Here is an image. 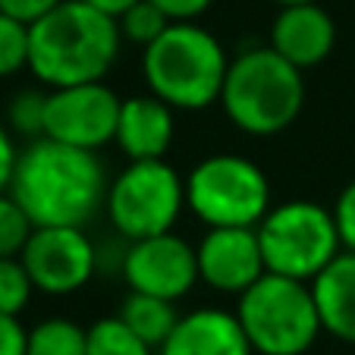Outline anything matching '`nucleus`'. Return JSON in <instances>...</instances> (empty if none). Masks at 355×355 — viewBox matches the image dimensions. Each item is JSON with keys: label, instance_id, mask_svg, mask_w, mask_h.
<instances>
[{"label": "nucleus", "instance_id": "nucleus-23", "mask_svg": "<svg viewBox=\"0 0 355 355\" xmlns=\"http://www.w3.org/2000/svg\"><path fill=\"white\" fill-rule=\"evenodd\" d=\"M28 67V22L0 13V79Z\"/></svg>", "mask_w": 355, "mask_h": 355}, {"label": "nucleus", "instance_id": "nucleus-3", "mask_svg": "<svg viewBox=\"0 0 355 355\" xmlns=\"http://www.w3.org/2000/svg\"><path fill=\"white\" fill-rule=\"evenodd\" d=\"M227 69L223 44L195 22H173L141 57L151 94L167 101L173 110H205L220 101Z\"/></svg>", "mask_w": 355, "mask_h": 355}, {"label": "nucleus", "instance_id": "nucleus-24", "mask_svg": "<svg viewBox=\"0 0 355 355\" xmlns=\"http://www.w3.org/2000/svg\"><path fill=\"white\" fill-rule=\"evenodd\" d=\"M44 110H47V94L19 92L10 101V126L16 132L28 135V139H41L44 135Z\"/></svg>", "mask_w": 355, "mask_h": 355}, {"label": "nucleus", "instance_id": "nucleus-10", "mask_svg": "<svg viewBox=\"0 0 355 355\" xmlns=\"http://www.w3.org/2000/svg\"><path fill=\"white\" fill-rule=\"evenodd\" d=\"M19 258L35 289L47 295H69L82 289L98 264V252L82 227H35Z\"/></svg>", "mask_w": 355, "mask_h": 355}, {"label": "nucleus", "instance_id": "nucleus-17", "mask_svg": "<svg viewBox=\"0 0 355 355\" xmlns=\"http://www.w3.org/2000/svg\"><path fill=\"white\" fill-rule=\"evenodd\" d=\"M120 318L148 343V346H164L167 336L173 334L176 321V305L170 299H161V295H151V293H129L120 305Z\"/></svg>", "mask_w": 355, "mask_h": 355}, {"label": "nucleus", "instance_id": "nucleus-8", "mask_svg": "<svg viewBox=\"0 0 355 355\" xmlns=\"http://www.w3.org/2000/svg\"><path fill=\"white\" fill-rule=\"evenodd\" d=\"M107 217L126 239L170 233L186 205V180L164 157L132 161L107 186Z\"/></svg>", "mask_w": 355, "mask_h": 355}, {"label": "nucleus", "instance_id": "nucleus-1", "mask_svg": "<svg viewBox=\"0 0 355 355\" xmlns=\"http://www.w3.org/2000/svg\"><path fill=\"white\" fill-rule=\"evenodd\" d=\"M107 186L94 151L41 135L19 151L7 192L35 227H85L107 201Z\"/></svg>", "mask_w": 355, "mask_h": 355}, {"label": "nucleus", "instance_id": "nucleus-25", "mask_svg": "<svg viewBox=\"0 0 355 355\" xmlns=\"http://www.w3.org/2000/svg\"><path fill=\"white\" fill-rule=\"evenodd\" d=\"M334 220H336V230H340L343 248L355 252V180L349 182V186L340 192V198H336Z\"/></svg>", "mask_w": 355, "mask_h": 355}, {"label": "nucleus", "instance_id": "nucleus-18", "mask_svg": "<svg viewBox=\"0 0 355 355\" xmlns=\"http://www.w3.org/2000/svg\"><path fill=\"white\" fill-rule=\"evenodd\" d=\"M26 355H88V334L67 318H47L28 330Z\"/></svg>", "mask_w": 355, "mask_h": 355}, {"label": "nucleus", "instance_id": "nucleus-26", "mask_svg": "<svg viewBox=\"0 0 355 355\" xmlns=\"http://www.w3.org/2000/svg\"><path fill=\"white\" fill-rule=\"evenodd\" d=\"M28 334L19 324V318L0 315V355H26Z\"/></svg>", "mask_w": 355, "mask_h": 355}, {"label": "nucleus", "instance_id": "nucleus-11", "mask_svg": "<svg viewBox=\"0 0 355 355\" xmlns=\"http://www.w3.org/2000/svg\"><path fill=\"white\" fill-rule=\"evenodd\" d=\"M123 274L135 293H151L176 302L201 280L198 252L173 233L135 239L123 258Z\"/></svg>", "mask_w": 355, "mask_h": 355}, {"label": "nucleus", "instance_id": "nucleus-20", "mask_svg": "<svg viewBox=\"0 0 355 355\" xmlns=\"http://www.w3.org/2000/svg\"><path fill=\"white\" fill-rule=\"evenodd\" d=\"M35 223L10 192H0V258H19Z\"/></svg>", "mask_w": 355, "mask_h": 355}, {"label": "nucleus", "instance_id": "nucleus-21", "mask_svg": "<svg viewBox=\"0 0 355 355\" xmlns=\"http://www.w3.org/2000/svg\"><path fill=\"white\" fill-rule=\"evenodd\" d=\"M116 22H120V32L126 35L129 41L141 44V47H148L151 41H157L170 26H173V19H170L157 3H151V0H139V3L129 7Z\"/></svg>", "mask_w": 355, "mask_h": 355}, {"label": "nucleus", "instance_id": "nucleus-12", "mask_svg": "<svg viewBox=\"0 0 355 355\" xmlns=\"http://www.w3.org/2000/svg\"><path fill=\"white\" fill-rule=\"evenodd\" d=\"M198 274L217 293H245L268 274L258 227H211L198 242Z\"/></svg>", "mask_w": 355, "mask_h": 355}, {"label": "nucleus", "instance_id": "nucleus-30", "mask_svg": "<svg viewBox=\"0 0 355 355\" xmlns=\"http://www.w3.org/2000/svg\"><path fill=\"white\" fill-rule=\"evenodd\" d=\"M88 7H94V10H101V13H107V16H114V19H120L123 13H126L129 7H135L139 0H85Z\"/></svg>", "mask_w": 355, "mask_h": 355}, {"label": "nucleus", "instance_id": "nucleus-4", "mask_svg": "<svg viewBox=\"0 0 355 355\" xmlns=\"http://www.w3.org/2000/svg\"><path fill=\"white\" fill-rule=\"evenodd\" d=\"M220 104L248 135H277L295 123L305 104L302 69L274 47H255L230 60Z\"/></svg>", "mask_w": 355, "mask_h": 355}, {"label": "nucleus", "instance_id": "nucleus-2", "mask_svg": "<svg viewBox=\"0 0 355 355\" xmlns=\"http://www.w3.org/2000/svg\"><path fill=\"white\" fill-rule=\"evenodd\" d=\"M120 38L114 16L85 0H60L28 26V69L51 88L101 82L120 54Z\"/></svg>", "mask_w": 355, "mask_h": 355}, {"label": "nucleus", "instance_id": "nucleus-27", "mask_svg": "<svg viewBox=\"0 0 355 355\" xmlns=\"http://www.w3.org/2000/svg\"><path fill=\"white\" fill-rule=\"evenodd\" d=\"M57 3H60V0H0V13H10V16H16V19L32 26L35 19L51 13Z\"/></svg>", "mask_w": 355, "mask_h": 355}, {"label": "nucleus", "instance_id": "nucleus-15", "mask_svg": "<svg viewBox=\"0 0 355 355\" xmlns=\"http://www.w3.org/2000/svg\"><path fill=\"white\" fill-rule=\"evenodd\" d=\"M239 318L220 309H201L182 315L173 334L161 346V355H252Z\"/></svg>", "mask_w": 355, "mask_h": 355}, {"label": "nucleus", "instance_id": "nucleus-9", "mask_svg": "<svg viewBox=\"0 0 355 355\" xmlns=\"http://www.w3.org/2000/svg\"><path fill=\"white\" fill-rule=\"evenodd\" d=\"M123 101L104 82L51 88L44 110V139L98 151L116 139Z\"/></svg>", "mask_w": 355, "mask_h": 355}, {"label": "nucleus", "instance_id": "nucleus-28", "mask_svg": "<svg viewBox=\"0 0 355 355\" xmlns=\"http://www.w3.org/2000/svg\"><path fill=\"white\" fill-rule=\"evenodd\" d=\"M151 3H157L173 22H195L214 0H151Z\"/></svg>", "mask_w": 355, "mask_h": 355}, {"label": "nucleus", "instance_id": "nucleus-6", "mask_svg": "<svg viewBox=\"0 0 355 355\" xmlns=\"http://www.w3.org/2000/svg\"><path fill=\"white\" fill-rule=\"evenodd\" d=\"M258 242L270 274L311 283L343 248L334 211L318 201H283L258 223Z\"/></svg>", "mask_w": 355, "mask_h": 355}, {"label": "nucleus", "instance_id": "nucleus-29", "mask_svg": "<svg viewBox=\"0 0 355 355\" xmlns=\"http://www.w3.org/2000/svg\"><path fill=\"white\" fill-rule=\"evenodd\" d=\"M16 157H19V151H16L13 139H10L7 129L0 126V192H7V189H10V180H13V167H16Z\"/></svg>", "mask_w": 355, "mask_h": 355}, {"label": "nucleus", "instance_id": "nucleus-31", "mask_svg": "<svg viewBox=\"0 0 355 355\" xmlns=\"http://www.w3.org/2000/svg\"><path fill=\"white\" fill-rule=\"evenodd\" d=\"M280 7H293V3H318V0H277Z\"/></svg>", "mask_w": 355, "mask_h": 355}, {"label": "nucleus", "instance_id": "nucleus-16", "mask_svg": "<svg viewBox=\"0 0 355 355\" xmlns=\"http://www.w3.org/2000/svg\"><path fill=\"white\" fill-rule=\"evenodd\" d=\"M321 327L343 343H355V252H340L311 280Z\"/></svg>", "mask_w": 355, "mask_h": 355}, {"label": "nucleus", "instance_id": "nucleus-14", "mask_svg": "<svg viewBox=\"0 0 355 355\" xmlns=\"http://www.w3.org/2000/svg\"><path fill=\"white\" fill-rule=\"evenodd\" d=\"M173 107L157 94L126 98L116 123V145L129 155V161H155L164 157L173 145Z\"/></svg>", "mask_w": 355, "mask_h": 355}, {"label": "nucleus", "instance_id": "nucleus-19", "mask_svg": "<svg viewBox=\"0 0 355 355\" xmlns=\"http://www.w3.org/2000/svg\"><path fill=\"white\" fill-rule=\"evenodd\" d=\"M85 334H88V355H151V346L120 315L101 318Z\"/></svg>", "mask_w": 355, "mask_h": 355}, {"label": "nucleus", "instance_id": "nucleus-7", "mask_svg": "<svg viewBox=\"0 0 355 355\" xmlns=\"http://www.w3.org/2000/svg\"><path fill=\"white\" fill-rule=\"evenodd\" d=\"M186 205L208 227H258L270 211V182L239 155H211L186 176Z\"/></svg>", "mask_w": 355, "mask_h": 355}, {"label": "nucleus", "instance_id": "nucleus-13", "mask_svg": "<svg viewBox=\"0 0 355 355\" xmlns=\"http://www.w3.org/2000/svg\"><path fill=\"white\" fill-rule=\"evenodd\" d=\"M336 26L334 16L318 3H293L277 13L270 26V47L293 67L311 69L324 63L334 51Z\"/></svg>", "mask_w": 355, "mask_h": 355}, {"label": "nucleus", "instance_id": "nucleus-5", "mask_svg": "<svg viewBox=\"0 0 355 355\" xmlns=\"http://www.w3.org/2000/svg\"><path fill=\"white\" fill-rule=\"evenodd\" d=\"M236 318L258 355H302L324 330L311 283L270 270L239 295Z\"/></svg>", "mask_w": 355, "mask_h": 355}, {"label": "nucleus", "instance_id": "nucleus-22", "mask_svg": "<svg viewBox=\"0 0 355 355\" xmlns=\"http://www.w3.org/2000/svg\"><path fill=\"white\" fill-rule=\"evenodd\" d=\"M32 277H28L22 258H0V315L19 318V311L32 299Z\"/></svg>", "mask_w": 355, "mask_h": 355}]
</instances>
